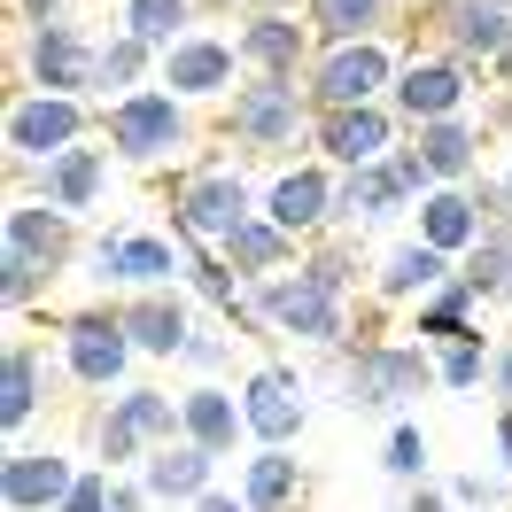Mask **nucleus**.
<instances>
[{
	"mask_svg": "<svg viewBox=\"0 0 512 512\" xmlns=\"http://www.w3.org/2000/svg\"><path fill=\"white\" fill-rule=\"evenodd\" d=\"M264 210V187H256L241 163H194L171 179V233H179V249H225L241 225Z\"/></svg>",
	"mask_w": 512,
	"mask_h": 512,
	"instance_id": "1",
	"label": "nucleus"
},
{
	"mask_svg": "<svg viewBox=\"0 0 512 512\" xmlns=\"http://www.w3.org/2000/svg\"><path fill=\"white\" fill-rule=\"evenodd\" d=\"M311 125H319V109H311V86L303 78H264L249 70L241 78V94L225 101V140L241 148V156H311Z\"/></svg>",
	"mask_w": 512,
	"mask_h": 512,
	"instance_id": "2",
	"label": "nucleus"
},
{
	"mask_svg": "<svg viewBox=\"0 0 512 512\" xmlns=\"http://www.w3.org/2000/svg\"><path fill=\"white\" fill-rule=\"evenodd\" d=\"M326 357L342 365V404H350V412H404L419 388H443V381H435V357L419 350V342L342 334Z\"/></svg>",
	"mask_w": 512,
	"mask_h": 512,
	"instance_id": "3",
	"label": "nucleus"
},
{
	"mask_svg": "<svg viewBox=\"0 0 512 512\" xmlns=\"http://www.w3.org/2000/svg\"><path fill=\"white\" fill-rule=\"evenodd\" d=\"M101 140H109V156L125 171H163L194 140V109L171 86H140L125 101H101Z\"/></svg>",
	"mask_w": 512,
	"mask_h": 512,
	"instance_id": "4",
	"label": "nucleus"
},
{
	"mask_svg": "<svg viewBox=\"0 0 512 512\" xmlns=\"http://www.w3.org/2000/svg\"><path fill=\"white\" fill-rule=\"evenodd\" d=\"M481 78L489 70L466 63L458 47H443V39H427V47H404V70H396V86H388V109L404 117V125H443V117H466L481 94Z\"/></svg>",
	"mask_w": 512,
	"mask_h": 512,
	"instance_id": "5",
	"label": "nucleus"
},
{
	"mask_svg": "<svg viewBox=\"0 0 512 512\" xmlns=\"http://www.w3.org/2000/svg\"><path fill=\"white\" fill-rule=\"evenodd\" d=\"M0 140H8V163H16V171H39V163L70 156L78 140H101V101L16 86V94H8V117H0Z\"/></svg>",
	"mask_w": 512,
	"mask_h": 512,
	"instance_id": "6",
	"label": "nucleus"
},
{
	"mask_svg": "<svg viewBox=\"0 0 512 512\" xmlns=\"http://www.w3.org/2000/svg\"><path fill=\"white\" fill-rule=\"evenodd\" d=\"M55 334H63V373L86 388L94 404H101V388H109V396H117V388H132V365H140V350H132V334H125V311L86 303V311L55 319Z\"/></svg>",
	"mask_w": 512,
	"mask_h": 512,
	"instance_id": "7",
	"label": "nucleus"
},
{
	"mask_svg": "<svg viewBox=\"0 0 512 512\" xmlns=\"http://www.w3.org/2000/svg\"><path fill=\"white\" fill-rule=\"evenodd\" d=\"M256 319H264V334H288V342H311V350H334L342 334H350V295L319 288L303 264L295 272H280V280H264V288H249Z\"/></svg>",
	"mask_w": 512,
	"mask_h": 512,
	"instance_id": "8",
	"label": "nucleus"
},
{
	"mask_svg": "<svg viewBox=\"0 0 512 512\" xmlns=\"http://www.w3.org/2000/svg\"><path fill=\"white\" fill-rule=\"evenodd\" d=\"M404 70V47L396 39H350V47H319L311 55V109H365V101H388Z\"/></svg>",
	"mask_w": 512,
	"mask_h": 512,
	"instance_id": "9",
	"label": "nucleus"
},
{
	"mask_svg": "<svg viewBox=\"0 0 512 512\" xmlns=\"http://www.w3.org/2000/svg\"><path fill=\"white\" fill-rule=\"evenodd\" d=\"M334 202H342V171L319 163V156H288L264 179V218L280 225V233H295L303 249L334 233Z\"/></svg>",
	"mask_w": 512,
	"mask_h": 512,
	"instance_id": "10",
	"label": "nucleus"
},
{
	"mask_svg": "<svg viewBox=\"0 0 512 512\" xmlns=\"http://www.w3.org/2000/svg\"><path fill=\"white\" fill-rule=\"evenodd\" d=\"M241 78H249L241 39L218 32V24H202L194 39H179V47L156 63V86H171L187 109H202V101H233V94H241Z\"/></svg>",
	"mask_w": 512,
	"mask_h": 512,
	"instance_id": "11",
	"label": "nucleus"
},
{
	"mask_svg": "<svg viewBox=\"0 0 512 512\" xmlns=\"http://www.w3.org/2000/svg\"><path fill=\"white\" fill-rule=\"evenodd\" d=\"M427 39L458 47L497 86H512V0H435L427 8Z\"/></svg>",
	"mask_w": 512,
	"mask_h": 512,
	"instance_id": "12",
	"label": "nucleus"
},
{
	"mask_svg": "<svg viewBox=\"0 0 512 512\" xmlns=\"http://www.w3.org/2000/svg\"><path fill=\"white\" fill-rule=\"evenodd\" d=\"M94 70H101V39H86V24H39L24 32V86L32 94H70L94 101Z\"/></svg>",
	"mask_w": 512,
	"mask_h": 512,
	"instance_id": "13",
	"label": "nucleus"
},
{
	"mask_svg": "<svg viewBox=\"0 0 512 512\" xmlns=\"http://www.w3.org/2000/svg\"><path fill=\"white\" fill-rule=\"evenodd\" d=\"M404 132H412V125H404L388 101H365V109H319V125H311V156L334 163V171H365V163H381Z\"/></svg>",
	"mask_w": 512,
	"mask_h": 512,
	"instance_id": "14",
	"label": "nucleus"
},
{
	"mask_svg": "<svg viewBox=\"0 0 512 512\" xmlns=\"http://www.w3.org/2000/svg\"><path fill=\"white\" fill-rule=\"evenodd\" d=\"M233 39H241V63L264 70V78H311V55H319L311 16H303V8H272V0L241 16Z\"/></svg>",
	"mask_w": 512,
	"mask_h": 512,
	"instance_id": "15",
	"label": "nucleus"
},
{
	"mask_svg": "<svg viewBox=\"0 0 512 512\" xmlns=\"http://www.w3.org/2000/svg\"><path fill=\"white\" fill-rule=\"evenodd\" d=\"M109 171H117L109 140H78L70 156H55V163H39V171H24V194L55 202V210H70V218H86V210H101V202H109Z\"/></svg>",
	"mask_w": 512,
	"mask_h": 512,
	"instance_id": "16",
	"label": "nucleus"
},
{
	"mask_svg": "<svg viewBox=\"0 0 512 512\" xmlns=\"http://www.w3.org/2000/svg\"><path fill=\"white\" fill-rule=\"evenodd\" d=\"M241 412H249V443L256 450H288L295 435H303V419H311V404H303V373H288V365H256L249 381H241Z\"/></svg>",
	"mask_w": 512,
	"mask_h": 512,
	"instance_id": "17",
	"label": "nucleus"
},
{
	"mask_svg": "<svg viewBox=\"0 0 512 512\" xmlns=\"http://www.w3.org/2000/svg\"><path fill=\"white\" fill-rule=\"evenodd\" d=\"M125 311V334H132V350L148 357V365H179L187 357V342H194V303L179 288H156V295H125L117 303Z\"/></svg>",
	"mask_w": 512,
	"mask_h": 512,
	"instance_id": "18",
	"label": "nucleus"
},
{
	"mask_svg": "<svg viewBox=\"0 0 512 512\" xmlns=\"http://www.w3.org/2000/svg\"><path fill=\"white\" fill-rule=\"evenodd\" d=\"M78 474H86V466H70L63 450L8 443V458H0V512H55Z\"/></svg>",
	"mask_w": 512,
	"mask_h": 512,
	"instance_id": "19",
	"label": "nucleus"
},
{
	"mask_svg": "<svg viewBox=\"0 0 512 512\" xmlns=\"http://www.w3.org/2000/svg\"><path fill=\"white\" fill-rule=\"evenodd\" d=\"M0 249L32 256L39 272H63L70 256H78V218L55 210V202H39V194H16L8 218H0Z\"/></svg>",
	"mask_w": 512,
	"mask_h": 512,
	"instance_id": "20",
	"label": "nucleus"
},
{
	"mask_svg": "<svg viewBox=\"0 0 512 512\" xmlns=\"http://www.w3.org/2000/svg\"><path fill=\"white\" fill-rule=\"evenodd\" d=\"M47 381H55V357L16 334V342L0 350V435H8V443H24V427H32L39 404H47Z\"/></svg>",
	"mask_w": 512,
	"mask_h": 512,
	"instance_id": "21",
	"label": "nucleus"
},
{
	"mask_svg": "<svg viewBox=\"0 0 512 512\" xmlns=\"http://www.w3.org/2000/svg\"><path fill=\"white\" fill-rule=\"evenodd\" d=\"M396 210H419V194L404 187L396 163H365V171H342V202H334V233L342 225H388Z\"/></svg>",
	"mask_w": 512,
	"mask_h": 512,
	"instance_id": "22",
	"label": "nucleus"
},
{
	"mask_svg": "<svg viewBox=\"0 0 512 512\" xmlns=\"http://www.w3.org/2000/svg\"><path fill=\"white\" fill-rule=\"evenodd\" d=\"M481 225H489V218H481L474 187H435V194H427V202L412 210V233H419V241H435L443 256H458V264L474 256Z\"/></svg>",
	"mask_w": 512,
	"mask_h": 512,
	"instance_id": "23",
	"label": "nucleus"
},
{
	"mask_svg": "<svg viewBox=\"0 0 512 512\" xmlns=\"http://www.w3.org/2000/svg\"><path fill=\"white\" fill-rule=\"evenodd\" d=\"M218 256L241 272V288H264V280H280V272H295V264H303V241H295V233H280V225L256 210V218L241 225Z\"/></svg>",
	"mask_w": 512,
	"mask_h": 512,
	"instance_id": "24",
	"label": "nucleus"
},
{
	"mask_svg": "<svg viewBox=\"0 0 512 512\" xmlns=\"http://www.w3.org/2000/svg\"><path fill=\"white\" fill-rule=\"evenodd\" d=\"M140 481L156 489V505H194V497H210V489H218V450H202V443H163V450H148Z\"/></svg>",
	"mask_w": 512,
	"mask_h": 512,
	"instance_id": "25",
	"label": "nucleus"
},
{
	"mask_svg": "<svg viewBox=\"0 0 512 512\" xmlns=\"http://www.w3.org/2000/svg\"><path fill=\"white\" fill-rule=\"evenodd\" d=\"M450 272H458V256H443L435 241H419V233H412V241H396V249L373 264V288H381L388 303H419V295L443 288Z\"/></svg>",
	"mask_w": 512,
	"mask_h": 512,
	"instance_id": "26",
	"label": "nucleus"
},
{
	"mask_svg": "<svg viewBox=\"0 0 512 512\" xmlns=\"http://www.w3.org/2000/svg\"><path fill=\"white\" fill-rule=\"evenodd\" d=\"M179 412H187V443L218 450V458L241 443V435H249L241 388H225V381H194V388H179Z\"/></svg>",
	"mask_w": 512,
	"mask_h": 512,
	"instance_id": "27",
	"label": "nucleus"
},
{
	"mask_svg": "<svg viewBox=\"0 0 512 512\" xmlns=\"http://www.w3.org/2000/svg\"><path fill=\"white\" fill-rule=\"evenodd\" d=\"M179 280H187L179 233H125V241H117V288L156 295V288H179Z\"/></svg>",
	"mask_w": 512,
	"mask_h": 512,
	"instance_id": "28",
	"label": "nucleus"
},
{
	"mask_svg": "<svg viewBox=\"0 0 512 512\" xmlns=\"http://www.w3.org/2000/svg\"><path fill=\"white\" fill-rule=\"evenodd\" d=\"M419 156H427V171L443 179V187H474L481 179V125L474 117H443V125H419Z\"/></svg>",
	"mask_w": 512,
	"mask_h": 512,
	"instance_id": "29",
	"label": "nucleus"
},
{
	"mask_svg": "<svg viewBox=\"0 0 512 512\" xmlns=\"http://www.w3.org/2000/svg\"><path fill=\"white\" fill-rule=\"evenodd\" d=\"M474 303H481L474 280H466V272H450L435 295H419V303H412V342H435V350H443V342L481 334V326H474Z\"/></svg>",
	"mask_w": 512,
	"mask_h": 512,
	"instance_id": "30",
	"label": "nucleus"
},
{
	"mask_svg": "<svg viewBox=\"0 0 512 512\" xmlns=\"http://www.w3.org/2000/svg\"><path fill=\"white\" fill-rule=\"evenodd\" d=\"M117 32H132L140 47L171 55L179 39L202 32V0H117Z\"/></svg>",
	"mask_w": 512,
	"mask_h": 512,
	"instance_id": "31",
	"label": "nucleus"
},
{
	"mask_svg": "<svg viewBox=\"0 0 512 512\" xmlns=\"http://www.w3.org/2000/svg\"><path fill=\"white\" fill-rule=\"evenodd\" d=\"M303 458L295 450H249V466H241V497L249 512H295L303 505Z\"/></svg>",
	"mask_w": 512,
	"mask_h": 512,
	"instance_id": "32",
	"label": "nucleus"
},
{
	"mask_svg": "<svg viewBox=\"0 0 512 512\" xmlns=\"http://www.w3.org/2000/svg\"><path fill=\"white\" fill-rule=\"evenodd\" d=\"M396 8H404V0H311L303 16H311L319 47H350V39H388Z\"/></svg>",
	"mask_w": 512,
	"mask_h": 512,
	"instance_id": "33",
	"label": "nucleus"
},
{
	"mask_svg": "<svg viewBox=\"0 0 512 512\" xmlns=\"http://www.w3.org/2000/svg\"><path fill=\"white\" fill-rule=\"evenodd\" d=\"M156 47H140L132 32H109L101 39V70H94V101H125L140 86H156Z\"/></svg>",
	"mask_w": 512,
	"mask_h": 512,
	"instance_id": "34",
	"label": "nucleus"
},
{
	"mask_svg": "<svg viewBox=\"0 0 512 512\" xmlns=\"http://www.w3.org/2000/svg\"><path fill=\"white\" fill-rule=\"evenodd\" d=\"M86 450H94L101 474H140V466H148V443H140V427L117 412V396L86 412Z\"/></svg>",
	"mask_w": 512,
	"mask_h": 512,
	"instance_id": "35",
	"label": "nucleus"
},
{
	"mask_svg": "<svg viewBox=\"0 0 512 512\" xmlns=\"http://www.w3.org/2000/svg\"><path fill=\"white\" fill-rule=\"evenodd\" d=\"M117 412H125L132 427H140V443H148V450L187 443V412H179V396H171V388L132 381V388H117Z\"/></svg>",
	"mask_w": 512,
	"mask_h": 512,
	"instance_id": "36",
	"label": "nucleus"
},
{
	"mask_svg": "<svg viewBox=\"0 0 512 512\" xmlns=\"http://www.w3.org/2000/svg\"><path fill=\"white\" fill-rule=\"evenodd\" d=\"M458 272L474 280L481 303H505V295H512V218H489V225H481L474 256H466Z\"/></svg>",
	"mask_w": 512,
	"mask_h": 512,
	"instance_id": "37",
	"label": "nucleus"
},
{
	"mask_svg": "<svg viewBox=\"0 0 512 512\" xmlns=\"http://www.w3.org/2000/svg\"><path fill=\"white\" fill-rule=\"evenodd\" d=\"M489 365H497V350H489L481 334H466V342H443V350H435V381L474 396V388H489Z\"/></svg>",
	"mask_w": 512,
	"mask_h": 512,
	"instance_id": "38",
	"label": "nucleus"
},
{
	"mask_svg": "<svg viewBox=\"0 0 512 512\" xmlns=\"http://www.w3.org/2000/svg\"><path fill=\"white\" fill-rule=\"evenodd\" d=\"M303 272L319 280V288H334V295H350L357 280H365V256L350 249V241H311V256H303Z\"/></svg>",
	"mask_w": 512,
	"mask_h": 512,
	"instance_id": "39",
	"label": "nucleus"
},
{
	"mask_svg": "<svg viewBox=\"0 0 512 512\" xmlns=\"http://www.w3.org/2000/svg\"><path fill=\"white\" fill-rule=\"evenodd\" d=\"M381 474L388 481H419V474H427V435H419V419H396V427H388Z\"/></svg>",
	"mask_w": 512,
	"mask_h": 512,
	"instance_id": "40",
	"label": "nucleus"
},
{
	"mask_svg": "<svg viewBox=\"0 0 512 512\" xmlns=\"http://www.w3.org/2000/svg\"><path fill=\"white\" fill-rule=\"evenodd\" d=\"M47 280H55V272H39L32 256L0 249V303H8V311H32L39 295H47Z\"/></svg>",
	"mask_w": 512,
	"mask_h": 512,
	"instance_id": "41",
	"label": "nucleus"
},
{
	"mask_svg": "<svg viewBox=\"0 0 512 512\" xmlns=\"http://www.w3.org/2000/svg\"><path fill=\"white\" fill-rule=\"evenodd\" d=\"M179 365L218 381L225 365H233V326H194V342H187V357H179Z\"/></svg>",
	"mask_w": 512,
	"mask_h": 512,
	"instance_id": "42",
	"label": "nucleus"
},
{
	"mask_svg": "<svg viewBox=\"0 0 512 512\" xmlns=\"http://www.w3.org/2000/svg\"><path fill=\"white\" fill-rule=\"evenodd\" d=\"M443 489H450V505H458V512H497V505H505V474H474V466H466V474H450Z\"/></svg>",
	"mask_w": 512,
	"mask_h": 512,
	"instance_id": "43",
	"label": "nucleus"
},
{
	"mask_svg": "<svg viewBox=\"0 0 512 512\" xmlns=\"http://www.w3.org/2000/svg\"><path fill=\"white\" fill-rule=\"evenodd\" d=\"M55 512H117V474H101V466H86V474L70 481V497Z\"/></svg>",
	"mask_w": 512,
	"mask_h": 512,
	"instance_id": "44",
	"label": "nucleus"
},
{
	"mask_svg": "<svg viewBox=\"0 0 512 512\" xmlns=\"http://www.w3.org/2000/svg\"><path fill=\"white\" fill-rule=\"evenodd\" d=\"M388 163H396V171H404V187H412L419 202H427V194L443 187V179H435V171H427V156H419V140H412V132H404V140H396V148H388Z\"/></svg>",
	"mask_w": 512,
	"mask_h": 512,
	"instance_id": "45",
	"label": "nucleus"
},
{
	"mask_svg": "<svg viewBox=\"0 0 512 512\" xmlns=\"http://www.w3.org/2000/svg\"><path fill=\"white\" fill-rule=\"evenodd\" d=\"M117 241H125V233H101L94 249H86V280H94V288H101V295L117 288Z\"/></svg>",
	"mask_w": 512,
	"mask_h": 512,
	"instance_id": "46",
	"label": "nucleus"
},
{
	"mask_svg": "<svg viewBox=\"0 0 512 512\" xmlns=\"http://www.w3.org/2000/svg\"><path fill=\"white\" fill-rule=\"evenodd\" d=\"M16 8V24L24 32H39V24H63V0H8Z\"/></svg>",
	"mask_w": 512,
	"mask_h": 512,
	"instance_id": "47",
	"label": "nucleus"
},
{
	"mask_svg": "<svg viewBox=\"0 0 512 512\" xmlns=\"http://www.w3.org/2000/svg\"><path fill=\"white\" fill-rule=\"evenodd\" d=\"M489 396H497V412H512V342H497V365H489Z\"/></svg>",
	"mask_w": 512,
	"mask_h": 512,
	"instance_id": "48",
	"label": "nucleus"
},
{
	"mask_svg": "<svg viewBox=\"0 0 512 512\" xmlns=\"http://www.w3.org/2000/svg\"><path fill=\"white\" fill-rule=\"evenodd\" d=\"M187 512H249V497H241V489H210V497H194Z\"/></svg>",
	"mask_w": 512,
	"mask_h": 512,
	"instance_id": "49",
	"label": "nucleus"
},
{
	"mask_svg": "<svg viewBox=\"0 0 512 512\" xmlns=\"http://www.w3.org/2000/svg\"><path fill=\"white\" fill-rule=\"evenodd\" d=\"M404 512H458V505H450V489H427V481H412V505H404Z\"/></svg>",
	"mask_w": 512,
	"mask_h": 512,
	"instance_id": "50",
	"label": "nucleus"
},
{
	"mask_svg": "<svg viewBox=\"0 0 512 512\" xmlns=\"http://www.w3.org/2000/svg\"><path fill=\"white\" fill-rule=\"evenodd\" d=\"M481 132H512V86H497V101H489V117H481Z\"/></svg>",
	"mask_w": 512,
	"mask_h": 512,
	"instance_id": "51",
	"label": "nucleus"
},
{
	"mask_svg": "<svg viewBox=\"0 0 512 512\" xmlns=\"http://www.w3.org/2000/svg\"><path fill=\"white\" fill-rule=\"evenodd\" d=\"M497 466H505V481H512V412H497Z\"/></svg>",
	"mask_w": 512,
	"mask_h": 512,
	"instance_id": "52",
	"label": "nucleus"
},
{
	"mask_svg": "<svg viewBox=\"0 0 512 512\" xmlns=\"http://www.w3.org/2000/svg\"><path fill=\"white\" fill-rule=\"evenodd\" d=\"M225 8H241V16H249V8H264V0H202V16H225Z\"/></svg>",
	"mask_w": 512,
	"mask_h": 512,
	"instance_id": "53",
	"label": "nucleus"
},
{
	"mask_svg": "<svg viewBox=\"0 0 512 512\" xmlns=\"http://www.w3.org/2000/svg\"><path fill=\"white\" fill-rule=\"evenodd\" d=\"M505 218H512V171H505Z\"/></svg>",
	"mask_w": 512,
	"mask_h": 512,
	"instance_id": "54",
	"label": "nucleus"
},
{
	"mask_svg": "<svg viewBox=\"0 0 512 512\" xmlns=\"http://www.w3.org/2000/svg\"><path fill=\"white\" fill-rule=\"evenodd\" d=\"M272 8H311V0H272Z\"/></svg>",
	"mask_w": 512,
	"mask_h": 512,
	"instance_id": "55",
	"label": "nucleus"
}]
</instances>
